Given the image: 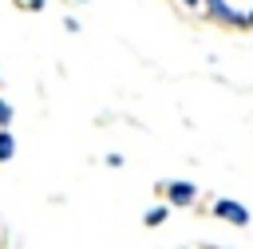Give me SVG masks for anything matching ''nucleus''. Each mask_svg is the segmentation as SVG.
Wrapping results in <instances>:
<instances>
[{"label":"nucleus","mask_w":253,"mask_h":249,"mask_svg":"<svg viewBox=\"0 0 253 249\" xmlns=\"http://www.w3.org/2000/svg\"><path fill=\"white\" fill-rule=\"evenodd\" d=\"M213 213L225 217V221H233V225H245V221H249V209H245L241 202H233V198H217V202H213Z\"/></svg>","instance_id":"obj_1"},{"label":"nucleus","mask_w":253,"mask_h":249,"mask_svg":"<svg viewBox=\"0 0 253 249\" xmlns=\"http://www.w3.org/2000/svg\"><path fill=\"white\" fill-rule=\"evenodd\" d=\"M166 194H170V202H174V206H186V202H194V194H198V190H194L190 182H170V186H166Z\"/></svg>","instance_id":"obj_2"},{"label":"nucleus","mask_w":253,"mask_h":249,"mask_svg":"<svg viewBox=\"0 0 253 249\" xmlns=\"http://www.w3.org/2000/svg\"><path fill=\"white\" fill-rule=\"evenodd\" d=\"M12 150H16L12 134H8V130H0V162H8V158H12Z\"/></svg>","instance_id":"obj_3"},{"label":"nucleus","mask_w":253,"mask_h":249,"mask_svg":"<svg viewBox=\"0 0 253 249\" xmlns=\"http://www.w3.org/2000/svg\"><path fill=\"white\" fill-rule=\"evenodd\" d=\"M166 213H170V209H166V206H158V209H150L142 221H146V225H158V221H166Z\"/></svg>","instance_id":"obj_4"},{"label":"nucleus","mask_w":253,"mask_h":249,"mask_svg":"<svg viewBox=\"0 0 253 249\" xmlns=\"http://www.w3.org/2000/svg\"><path fill=\"white\" fill-rule=\"evenodd\" d=\"M16 8H24V12H40L43 8V0H12Z\"/></svg>","instance_id":"obj_5"},{"label":"nucleus","mask_w":253,"mask_h":249,"mask_svg":"<svg viewBox=\"0 0 253 249\" xmlns=\"http://www.w3.org/2000/svg\"><path fill=\"white\" fill-rule=\"evenodd\" d=\"M8 123H12V107L0 99V126H8Z\"/></svg>","instance_id":"obj_6"},{"label":"nucleus","mask_w":253,"mask_h":249,"mask_svg":"<svg viewBox=\"0 0 253 249\" xmlns=\"http://www.w3.org/2000/svg\"><path fill=\"white\" fill-rule=\"evenodd\" d=\"M182 4H186V8H198V4H202V0H182Z\"/></svg>","instance_id":"obj_7"},{"label":"nucleus","mask_w":253,"mask_h":249,"mask_svg":"<svg viewBox=\"0 0 253 249\" xmlns=\"http://www.w3.org/2000/svg\"><path fill=\"white\" fill-rule=\"evenodd\" d=\"M245 24H253V12H249V16H245Z\"/></svg>","instance_id":"obj_8"},{"label":"nucleus","mask_w":253,"mask_h":249,"mask_svg":"<svg viewBox=\"0 0 253 249\" xmlns=\"http://www.w3.org/2000/svg\"><path fill=\"white\" fill-rule=\"evenodd\" d=\"M213 249H217V245H213Z\"/></svg>","instance_id":"obj_9"}]
</instances>
